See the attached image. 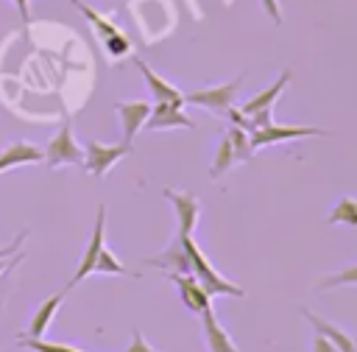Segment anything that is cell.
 Segmentation results:
<instances>
[{
    "instance_id": "5bb4252c",
    "label": "cell",
    "mask_w": 357,
    "mask_h": 352,
    "mask_svg": "<svg viewBox=\"0 0 357 352\" xmlns=\"http://www.w3.org/2000/svg\"><path fill=\"white\" fill-rule=\"evenodd\" d=\"M31 162H42V148L31 145V142H11L8 148L0 151V173L8 170V168H22V165H31Z\"/></svg>"
},
{
    "instance_id": "d6986e66",
    "label": "cell",
    "mask_w": 357,
    "mask_h": 352,
    "mask_svg": "<svg viewBox=\"0 0 357 352\" xmlns=\"http://www.w3.org/2000/svg\"><path fill=\"white\" fill-rule=\"evenodd\" d=\"M231 165H237V156H234L231 140H229V134H226V137L218 142V151H215V162H212V168H209V176H212V179H220L223 173L231 170Z\"/></svg>"
},
{
    "instance_id": "484cf974",
    "label": "cell",
    "mask_w": 357,
    "mask_h": 352,
    "mask_svg": "<svg viewBox=\"0 0 357 352\" xmlns=\"http://www.w3.org/2000/svg\"><path fill=\"white\" fill-rule=\"evenodd\" d=\"M126 352H156V349L145 341V335H142L139 330H134V341H131V346H128Z\"/></svg>"
},
{
    "instance_id": "3957f363",
    "label": "cell",
    "mask_w": 357,
    "mask_h": 352,
    "mask_svg": "<svg viewBox=\"0 0 357 352\" xmlns=\"http://www.w3.org/2000/svg\"><path fill=\"white\" fill-rule=\"evenodd\" d=\"M243 78H245V73H240L237 78H231V81H226V84H215V87H206V89H195V92L184 95V101H187V103H195V106H206L209 112H215V115L223 117L226 109L234 103V95H237Z\"/></svg>"
},
{
    "instance_id": "603a6c76",
    "label": "cell",
    "mask_w": 357,
    "mask_h": 352,
    "mask_svg": "<svg viewBox=\"0 0 357 352\" xmlns=\"http://www.w3.org/2000/svg\"><path fill=\"white\" fill-rule=\"evenodd\" d=\"M20 346H22V349H31V352H81V349L67 346V344L42 341V338H25V335H20Z\"/></svg>"
},
{
    "instance_id": "2e32d148",
    "label": "cell",
    "mask_w": 357,
    "mask_h": 352,
    "mask_svg": "<svg viewBox=\"0 0 357 352\" xmlns=\"http://www.w3.org/2000/svg\"><path fill=\"white\" fill-rule=\"evenodd\" d=\"M204 335H206V344H209V352H237V346L231 344V335L223 330V324L215 318V310L206 307L204 310Z\"/></svg>"
},
{
    "instance_id": "9a60e30c",
    "label": "cell",
    "mask_w": 357,
    "mask_h": 352,
    "mask_svg": "<svg viewBox=\"0 0 357 352\" xmlns=\"http://www.w3.org/2000/svg\"><path fill=\"white\" fill-rule=\"evenodd\" d=\"M137 61V67L142 70V78H145V84H148V89L153 92V98H156V103H184V95L173 87V84H167L162 75H156L142 59H134Z\"/></svg>"
},
{
    "instance_id": "ac0fdd59",
    "label": "cell",
    "mask_w": 357,
    "mask_h": 352,
    "mask_svg": "<svg viewBox=\"0 0 357 352\" xmlns=\"http://www.w3.org/2000/svg\"><path fill=\"white\" fill-rule=\"evenodd\" d=\"M329 226H357V198L343 196L326 218Z\"/></svg>"
},
{
    "instance_id": "8992f818",
    "label": "cell",
    "mask_w": 357,
    "mask_h": 352,
    "mask_svg": "<svg viewBox=\"0 0 357 352\" xmlns=\"http://www.w3.org/2000/svg\"><path fill=\"white\" fill-rule=\"evenodd\" d=\"M318 134H326L324 129H315V126H262V129H254L248 137H251V148H262V145H276V142H284V140H296V137H318Z\"/></svg>"
},
{
    "instance_id": "8fae6325",
    "label": "cell",
    "mask_w": 357,
    "mask_h": 352,
    "mask_svg": "<svg viewBox=\"0 0 357 352\" xmlns=\"http://www.w3.org/2000/svg\"><path fill=\"white\" fill-rule=\"evenodd\" d=\"M145 263H148V265L162 268L165 274H190V271H192V265H190V254H187V249H184L181 237H176V240H173L162 254L148 257Z\"/></svg>"
},
{
    "instance_id": "7402d4cb",
    "label": "cell",
    "mask_w": 357,
    "mask_h": 352,
    "mask_svg": "<svg viewBox=\"0 0 357 352\" xmlns=\"http://www.w3.org/2000/svg\"><path fill=\"white\" fill-rule=\"evenodd\" d=\"M229 140H231V148H234V156H237V162H248V159H251V154H254L248 131H243V129L231 126V131H229Z\"/></svg>"
},
{
    "instance_id": "6da1fadb",
    "label": "cell",
    "mask_w": 357,
    "mask_h": 352,
    "mask_svg": "<svg viewBox=\"0 0 357 352\" xmlns=\"http://www.w3.org/2000/svg\"><path fill=\"white\" fill-rule=\"evenodd\" d=\"M178 237H181V243H184V249H187V254H190L192 274L198 277V282L206 288V293H209V296H234V299L245 296V291H243L240 285L229 282L226 277H220V274L212 268V263H209V260H206V254L198 249V243L192 240V235H178Z\"/></svg>"
},
{
    "instance_id": "9c48e42d",
    "label": "cell",
    "mask_w": 357,
    "mask_h": 352,
    "mask_svg": "<svg viewBox=\"0 0 357 352\" xmlns=\"http://www.w3.org/2000/svg\"><path fill=\"white\" fill-rule=\"evenodd\" d=\"M114 112L120 115V126H123V142L131 145L134 134L145 126L148 115H151V103L148 101H120L114 106Z\"/></svg>"
},
{
    "instance_id": "7a4b0ae2",
    "label": "cell",
    "mask_w": 357,
    "mask_h": 352,
    "mask_svg": "<svg viewBox=\"0 0 357 352\" xmlns=\"http://www.w3.org/2000/svg\"><path fill=\"white\" fill-rule=\"evenodd\" d=\"M42 162H47V168H61V165H84V148L75 142L70 123L64 120L61 129L56 131V137H50V142L42 148Z\"/></svg>"
},
{
    "instance_id": "d4e9b609",
    "label": "cell",
    "mask_w": 357,
    "mask_h": 352,
    "mask_svg": "<svg viewBox=\"0 0 357 352\" xmlns=\"http://www.w3.org/2000/svg\"><path fill=\"white\" fill-rule=\"evenodd\" d=\"M100 42H103V47H106V53H109L112 59H123V56L131 53V42H128V36H123L120 31L112 34V36H106V39H100Z\"/></svg>"
},
{
    "instance_id": "52a82bcc",
    "label": "cell",
    "mask_w": 357,
    "mask_h": 352,
    "mask_svg": "<svg viewBox=\"0 0 357 352\" xmlns=\"http://www.w3.org/2000/svg\"><path fill=\"white\" fill-rule=\"evenodd\" d=\"M167 279L176 282L178 296H181V302H184L187 310L204 313L206 307H212V296L206 293V288L198 282V277H195L192 271H190V274H167Z\"/></svg>"
},
{
    "instance_id": "30bf717a",
    "label": "cell",
    "mask_w": 357,
    "mask_h": 352,
    "mask_svg": "<svg viewBox=\"0 0 357 352\" xmlns=\"http://www.w3.org/2000/svg\"><path fill=\"white\" fill-rule=\"evenodd\" d=\"M145 126L151 131H159V129H195V123L184 115L181 103H156L151 106V115L145 120Z\"/></svg>"
},
{
    "instance_id": "4316f807",
    "label": "cell",
    "mask_w": 357,
    "mask_h": 352,
    "mask_svg": "<svg viewBox=\"0 0 357 352\" xmlns=\"http://www.w3.org/2000/svg\"><path fill=\"white\" fill-rule=\"evenodd\" d=\"M312 352H340L329 338H324L321 332L318 335H312Z\"/></svg>"
},
{
    "instance_id": "277c9868",
    "label": "cell",
    "mask_w": 357,
    "mask_h": 352,
    "mask_svg": "<svg viewBox=\"0 0 357 352\" xmlns=\"http://www.w3.org/2000/svg\"><path fill=\"white\" fill-rule=\"evenodd\" d=\"M131 151V145L128 142H120V145H106V142H98V140H89L86 145H84V168L95 176V179H100V176H106L126 154Z\"/></svg>"
},
{
    "instance_id": "7c38bea8",
    "label": "cell",
    "mask_w": 357,
    "mask_h": 352,
    "mask_svg": "<svg viewBox=\"0 0 357 352\" xmlns=\"http://www.w3.org/2000/svg\"><path fill=\"white\" fill-rule=\"evenodd\" d=\"M64 293H67V291H59V293L47 296V299L36 307V313L31 316L28 330H25V332H20V335H25V338H42V335L47 332V327H50L53 316L59 313V307H61V302H64Z\"/></svg>"
},
{
    "instance_id": "f546056e",
    "label": "cell",
    "mask_w": 357,
    "mask_h": 352,
    "mask_svg": "<svg viewBox=\"0 0 357 352\" xmlns=\"http://www.w3.org/2000/svg\"><path fill=\"white\" fill-rule=\"evenodd\" d=\"M20 260H22V254H17V257H14V260H8V257H0V274H3V271H6V268H14V265H17V263H20Z\"/></svg>"
},
{
    "instance_id": "ba28073f",
    "label": "cell",
    "mask_w": 357,
    "mask_h": 352,
    "mask_svg": "<svg viewBox=\"0 0 357 352\" xmlns=\"http://www.w3.org/2000/svg\"><path fill=\"white\" fill-rule=\"evenodd\" d=\"M165 198L173 204L176 210V218H178V235H192L198 218H201V201L192 196V193H184V190H165Z\"/></svg>"
},
{
    "instance_id": "83f0119b",
    "label": "cell",
    "mask_w": 357,
    "mask_h": 352,
    "mask_svg": "<svg viewBox=\"0 0 357 352\" xmlns=\"http://www.w3.org/2000/svg\"><path fill=\"white\" fill-rule=\"evenodd\" d=\"M262 8L271 14V20H273V22H282V14H279V6H276V0H262Z\"/></svg>"
},
{
    "instance_id": "ffe728a7",
    "label": "cell",
    "mask_w": 357,
    "mask_h": 352,
    "mask_svg": "<svg viewBox=\"0 0 357 352\" xmlns=\"http://www.w3.org/2000/svg\"><path fill=\"white\" fill-rule=\"evenodd\" d=\"M73 3H75V8H78V11H81L86 20H89V25L95 28V34H98L100 39H106V36H112V34H117V31H120V28H117L112 20H106L103 14H98L95 8H89L84 0H73Z\"/></svg>"
},
{
    "instance_id": "44dd1931",
    "label": "cell",
    "mask_w": 357,
    "mask_h": 352,
    "mask_svg": "<svg viewBox=\"0 0 357 352\" xmlns=\"http://www.w3.org/2000/svg\"><path fill=\"white\" fill-rule=\"evenodd\" d=\"M92 274H117V277H126V274H131L114 254H112V249H100V254H98V260H95V271Z\"/></svg>"
},
{
    "instance_id": "4fadbf2b",
    "label": "cell",
    "mask_w": 357,
    "mask_h": 352,
    "mask_svg": "<svg viewBox=\"0 0 357 352\" xmlns=\"http://www.w3.org/2000/svg\"><path fill=\"white\" fill-rule=\"evenodd\" d=\"M301 313H304V316H307V321L315 327V332H321L324 338H329L340 352H357V341H351V335H349V332H343L340 327H335L332 321L321 318L318 313H312V310H307V307H301Z\"/></svg>"
},
{
    "instance_id": "f1b7e54d",
    "label": "cell",
    "mask_w": 357,
    "mask_h": 352,
    "mask_svg": "<svg viewBox=\"0 0 357 352\" xmlns=\"http://www.w3.org/2000/svg\"><path fill=\"white\" fill-rule=\"evenodd\" d=\"M11 3L17 6V11H20V17H22L25 22H28V20H31V11H28V0H11Z\"/></svg>"
},
{
    "instance_id": "cb8c5ba5",
    "label": "cell",
    "mask_w": 357,
    "mask_h": 352,
    "mask_svg": "<svg viewBox=\"0 0 357 352\" xmlns=\"http://www.w3.org/2000/svg\"><path fill=\"white\" fill-rule=\"evenodd\" d=\"M340 285H357V265H349L337 274H329L318 282V291H329V288H340Z\"/></svg>"
},
{
    "instance_id": "e0dca14e",
    "label": "cell",
    "mask_w": 357,
    "mask_h": 352,
    "mask_svg": "<svg viewBox=\"0 0 357 352\" xmlns=\"http://www.w3.org/2000/svg\"><path fill=\"white\" fill-rule=\"evenodd\" d=\"M287 81H290V70H282V75H279L268 89H262V92H257L251 101H245L240 112H243V115H254V112H259V109H273V103H276L279 95L284 92Z\"/></svg>"
},
{
    "instance_id": "5b68a950",
    "label": "cell",
    "mask_w": 357,
    "mask_h": 352,
    "mask_svg": "<svg viewBox=\"0 0 357 352\" xmlns=\"http://www.w3.org/2000/svg\"><path fill=\"white\" fill-rule=\"evenodd\" d=\"M103 246H106V207L100 204V207H98V218H95L92 237H89V243H86V251H84V257H81V263H78V271L73 274V279H70L67 288L84 282V279L95 271V260H98V254H100Z\"/></svg>"
}]
</instances>
